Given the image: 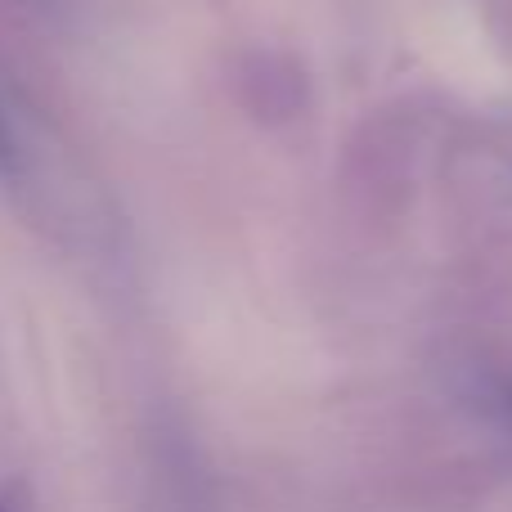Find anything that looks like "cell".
<instances>
[{
    "instance_id": "cell-2",
    "label": "cell",
    "mask_w": 512,
    "mask_h": 512,
    "mask_svg": "<svg viewBox=\"0 0 512 512\" xmlns=\"http://www.w3.org/2000/svg\"><path fill=\"white\" fill-rule=\"evenodd\" d=\"M14 162V140H9V126H5V113H0V167Z\"/></svg>"
},
{
    "instance_id": "cell-1",
    "label": "cell",
    "mask_w": 512,
    "mask_h": 512,
    "mask_svg": "<svg viewBox=\"0 0 512 512\" xmlns=\"http://www.w3.org/2000/svg\"><path fill=\"white\" fill-rule=\"evenodd\" d=\"M0 512H27V495L18 486L0 490Z\"/></svg>"
}]
</instances>
